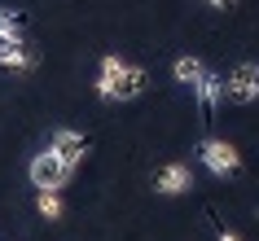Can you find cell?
<instances>
[{"label":"cell","mask_w":259,"mask_h":241,"mask_svg":"<svg viewBox=\"0 0 259 241\" xmlns=\"http://www.w3.org/2000/svg\"><path fill=\"white\" fill-rule=\"evenodd\" d=\"M206 219H211V228H215V241H242V237H237V232H233V228L224 224L215 211H211V206H206Z\"/></svg>","instance_id":"obj_12"},{"label":"cell","mask_w":259,"mask_h":241,"mask_svg":"<svg viewBox=\"0 0 259 241\" xmlns=\"http://www.w3.org/2000/svg\"><path fill=\"white\" fill-rule=\"evenodd\" d=\"M35 211H40L44 219H57V215H62V198H57L53 188H40V193H35Z\"/></svg>","instance_id":"obj_11"},{"label":"cell","mask_w":259,"mask_h":241,"mask_svg":"<svg viewBox=\"0 0 259 241\" xmlns=\"http://www.w3.org/2000/svg\"><path fill=\"white\" fill-rule=\"evenodd\" d=\"M171 75H176V83H189V88H193V83H198V79L206 75V66L198 62V57H176V66H171Z\"/></svg>","instance_id":"obj_10"},{"label":"cell","mask_w":259,"mask_h":241,"mask_svg":"<svg viewBox=\"0 0 259 241\" xmlns=\"http://www.w3.org/2000/svg\"><path fill=\"white\" fill-rule=\"evenodd\" d=\"M193 97H198V114H202V123H215V106H220V75H211V70H206L202 79L193 83Z\"/></svg>","instance_id":"obj_7"},{"label":"cell","mask_w":259,"mask_h":241,"mask_svg":"<svg viewBox=\"0 0 259 241\" xmlns=\"http://www.w3.org/2000/svg\"><path fill=\"white\" fill-rule=\"evenodd\" d=\"M5 31H14V27H9V22H0V35H5Z\"/></svg>","instance_id":"obj_15"},{"label":"cell","mask_w":259,"mask_h":241,"mask_svg":"<svg viewBox=\"0 0 259 241\" xmlns=\"http://www.w3.org/2000/svg\"><path fill=\"white\" fill-rule=\"evenodd\" d=\"M9 18H14V14H9V9H0V22H9ZM9 27H14V22H9Z\"/></svg>","instance_id":"obj_14"},{"label":"cell","mask_w":259,"mask_h":241,"mask_svg":"<svg viewBox=\"0 0 259 241\" xmlns=\"http://www.w3.org/2000/svg\"><path fill=\"white\" fill-rule=\"evenodd\" d=\"M123 70H127L123 57H114V53L101 57V75H97V97H101V101H114V88H119Z\"/></svg>","instance_id":"obj_8"},{"label":"cell","mask_w":259,"mask_h":241,"mask_svg":"<svg viewBox=\"0 0 259 241\" xmlns=\"http://www.w3.org/2000/svg\"><path fill=\"white\" fill-rule=\"evenodd\" d=\"M66 180H70V167L57 158L53 149H44V154L31 158V184H35V188H53V193H57Z\"/></svg>","instance_id":"obj_3"},{"label":"cell","mask_w":259,"mask_h":241,"mask_svg":"<svg viewBox=\"0 0 259 241\" xmlns=\"http://www.w3.org/2000/svg\"><path fill=\"white\" fill-rule=\"evenodd\" d=\"M206 5H211V9H233L237 0H206Z\"/></svg>","instance_id":"obj_13"},{"label":"cell","mask_w":259,"mask_h":241,"mask_svg":"<svg viewBox=\"0 0 259 241\" xmlns=\"http://www.w3.org/2000/svg\"><path fill=\"white\" fill-rule=\"evenodd\" d=\"M220 97L233 101V106H250V101H259V66H255V62L233 66L229 75L220 79Z\"/></svg>","instance_id":"obj_1"},{"label":"cell","mask_w":259,"mask_h":241,"mask_svg":"<svg viewBox=\"0 0 259 241\" xmlns=\"http://www.w3.org/2000/svg\"><path fill=\"white\" fill-rule=\"evenodd\" d=\"M88 145H93V140H88L83 132H70V127H57V132H53V140H49V149H53L57 158L66 162L70 171H75V167H79V162L88 158Z\"/></svg>","instance_id":"obj_5"},{"label":"cell","mask_w":259,"mask_h":241,"mask_svg":"<svg viewBox=\"0 0 259 241\" xmlns=\"http://www.w3.org/2000/svg\"><path fill=\"white\" fill-rule=\"evenodd\" d=\"M145 88H150V75H145L141 66H127L123 79H119V88H114V101H132V97H141Z\"/></svg>","instance_id":"obj_9"},{"label":"cell","mask_w":259,"mask_h":241,"mask_svg":"<svg viewBox=\"0 0 259 241\" xmlns=\"http://www.w3.org/2000/svg\"><path fill=\"white\" fill-rule=\"evenodd\" d=\"M154 188H158L163 198H180V193H189V188H193V175H189L185 162H163L158 175H154Z\"/></svg>","instance_id":"obj_6"},{"label":"cell","mask_w":259,"mask_h":241,"mask_svg":"<svg viewBox=\"0 0 259 241\" xmlns=\"http://www.w3.org/2000/svg\"><path fill=\"white\" fill-rule=\"evenodd\" d=\"M198 158H202V167L211 175H220V180H224V175H237V167H242V154H237L229 140H211V136L198 145Z\"/></svg>","instance_id":"obj_2"},{"label":"cell","mask_w":259,"mask_h":241,"mask_svg":"<svg viewBox=\"0 0 259 241\" xmlns=\"http://www.w3.org/2000/svg\"><path fill=\"white\" fill-rule=\"evenodd\" d=\"M35 62H40V53H35L18 31H5V35H0V66L5 70H31Z\"/></svg>","instance_id":"obj_4"}]
</instances>
